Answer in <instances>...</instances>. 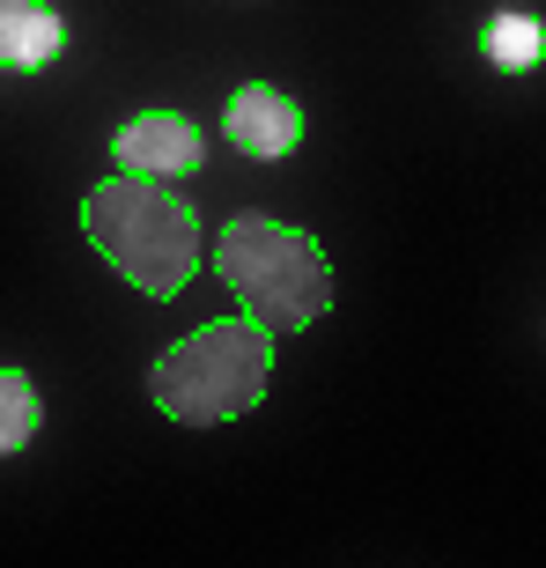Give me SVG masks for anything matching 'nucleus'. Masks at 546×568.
Masks as SVG:
<instances>
[{
	"instance_id": "obj_1",
	"label": "nucleus",
	"mask_w": 546,
	"mask_h": 568,
	"mask_svg": "<svg viewBox=\"0 0 546 568\" xmlns=\"http://www.w3.org/2000/svg\"><path fill=\"white\" fill-rule=\"evenodd\" d=\"M214 274L236 295V311L259 333H311L333 311V266L317 252L311 230L295 222H266V214H230L214 236Z\"/></svg>"
},
{
	"instance_id": "obj_2",
	"label": "nucleus",
	"mask_w": 546,
	"mask_h": 568,
	"mask_svg": "<svg viewBox=\"0 0 546 568\" xmlns=\"http://www.w3.org/2000/svg\"><path fill=\"white\" fill-rule=\"evenodd\" d=\"M82 230L119 266V281H133L155 303H170L200 274V258H208L200 252V214H192L185 192H163V185H148V178H119V170H111L104 185H89Z\"/></svg>"
},
{
	"instance_id": "obj_3",
	"label": "nucleus",
	"mask_w": 546,
	"mask_h": 568,
	"mask_svg": "<svg viewBox=\"0 0 546 568\" xmlns=\"http://www.w3.org/2000/svg\"><path fill=\"white\" fill-rule=\"evenodd\" d=\"M266 377H273V333H259L252 317L236 311L185 333L178 347H163L155 369H148V399L178 428H214L252 414L266 399Z\"/></svg>"
},
{
	"instance_id": "obj_4",
	"label": "nucleus",
	"mask_w": 546,
	"mask_h": 568,
	"mask_svg": "<svg viewBox=\"0 0 546 568\" xmlns=\"http://www.w3.org/2000/svg\"><path fill=\"white\" fill-rule=\"evenodd\" d=\"M111 163H119V178H148V185L192 178L208 163V133L192 126L185 111H141V119H127L111 133Z\"/></svg>"
},
{
	"instance_id": "obj_5",
	"label": "nucleus",
	"mask_w": 546,
	"mask_h": 568,
	"mask_svg": "<svg viewBox=\"0 0 546 568\" xmlns=\"http://www.w3.org/2000/svg\"><path fill=\"white\" fill-rule=\"evenodd\" d=\"M222 141H230L236 155H252V163H281V155H295V141H303V104L281 97L273 82H244L230 104H222Z\"/></svg>"
},
{
	"instance_id": "obj_6",
	"label": "nucleus",
	"mask_w": 546,
	"mask_h": 568,
	"mask_svg": "<svg viewBox=\"0 0 546 568\" xmlns=\"http://www.w3.org/2000/svg\"><path fill=\"white\" fill-rule=\"evenodd\" d=\"M67 52V22L44 8V0H0V67H52Z\"/></svg>"
},
{
	"instance_id": "obj_7",
	"label": "nucleus",
	"mask_w": 546,
	"mask_h": 568,
	"mask_svg": "<svg viewBox=\"0 0 546 568\" xmlns=\"http://www.w3.org/2000/svg\"><path fill=\"white\" fill-rule=\"evenodd\" d=\"M481 60L503 67V74H532L546 60V22L525 16V8H495L481 22Z\"/></svg>"
},
{
	"instance_id": "obj_8",
	"label": "nucleus",
	"mask_w": 546,
	"mask_h": 568,
	"mask_svg": "<svg viewBox=\"0 0 546 568\" xmlns=\"http://www.w3.org/2000/svg\"><path fill=\"white\" fill-rule=\"evenodd\" d=\"M44 428V399L38 384L22 377V369H0V458H16L30 450V436Z\"/></svg>"
}]
</instances>
